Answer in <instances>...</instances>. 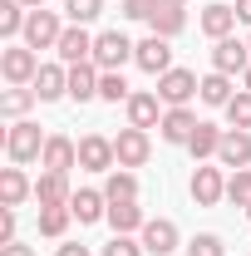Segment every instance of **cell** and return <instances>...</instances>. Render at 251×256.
I'll use <instances>...</instances> for the list:
<instances>
[{
	"label": "cell",
	"instance_id": "cell-1",
	"mask_svg": "<svg viewBox=\"0 0 251 256\" xmlns=\"http://www.w3.org/2000/svg\"><path fill=\"white\" fill-rule=\"evenodd\" d=\"M44 143H50V133H40V124H30V118H15L10 124V133H5V153H10V162L15 168H25V162L44 158Z\"/></svg>",
	"mask_w": 251,
	"mask_h": 256
},
{
	"label": "cell",
	"instance_id": "cell-2",
	"mask_svg": "<svg viewBox=\"0 0 251 256\" xmlns=\"http://www.w3.org/2000/svg\"><path fill=\"white\" fill-rule=\"evenodd\" d=\"M133 54H138V44H133L128 34H118V30L94 34V64H98V69H124Z\"/></svg>",
	"mask_w": 251,
	"mask_h": 256
},
{
	"label": "cell",
	"instance_id": "cell-3",
	"mask_svg": "<svg viewBox=\"0 0 251 256\" xmlns=\"http://www.w3.org/2000/svg\"><path fill=\"white\" fill-rule=\"evenodd\" d=\"M0 74H5V84H34L40 54L30 44H10V50H0Z\"/></svg>",
	"mask_w": 251,
	"mask_h": 256
},
{
	"label": "cell",
	"instance_id": "cell-4",
	"mask_svg": "<svg viewBox=\"0 0 251 256\" xmlns=\"http://www.w3.org/2000/svg\"><path fill=\"white\" fill-rule=\"evenodd\" d=\"M212 69L217 74H246L251 69V44L226 34V40H212Z\"/></svg>",
	"mask_w": 251,
	"mask_h": 256
},
{
	"label": "cell",
	"instance_id": "cell-5",
	"mask_svg": "<svg viewBox=\"0 0 251 256\" xmlns=\"http://www.w3.org/2000/svg\"><path fill=\"white\" fill-rule=\"evenodd\" d=\"M197 89H202V79H197L192 69H178V64H172V69L158 79V98H162L168 108H182V104H188Z\"/></svg>",
	"mask_w": 251,
	"mask_h": 256
},
{
	"label": "cell",
	"instance_id": "cell-6",
	"mask_svg": "<svg viewBox=\"0 0 251 256\" xmlns=\"http://www.w3.org/2000/svg\"><path fill=\"white\" fill-rule=\"evenodd\" d=\"M114 162H118L114 138H104V133H84L79 138V168L84 172H114Z\"/></svg>",
	"mask_w": 251,
	"mask_h": 256
},
{
	"label": "cell",
	"instance_id": "cell-7",
	"mask_svg": "<svg viewBox=\"0 0 251 256\" xmlns=\"http://www.w3.org/2000/svg\"><path fill=\"white\" fill-rule=\"evenodd\" d=\"M133 64H138L143 74L162 79V74L172 69V40H162V34H148V40H138V54H133Z\"/></svg>",
	"mask_w": 251,
	"mask_h": 256
},
{
	"label": "cell",
	"instance_id": "cell-8",
	"mask_svg": "<svg viewBox=\"0 0 251 256\" xmlns=\"http://www.w3.org/2000/svg\"><path fill=\"white\" fill-rule=\"evenodd\" d=\"M60 34H64V25H60L54 10H30V20H25V44H30L34 54H40V50H54Z\"/></svg>",
	"mask_w": 251,
	"mask_h": 256
},
{
	"label": "cell",
	"instance_id": "cell-9",
	"mask_svg": "<svg viewBox=\"0 0 251 256\" xmlns=\"http://www.w3.org/2000/svg\"><path fill=\"white\" fill-rule=\"evenodd\" d=\"M138 242H143L148 256H172L182 236H178V222H172V217H148V226L138 232Z\"/></svg>",
	"mask_w": 251,
	"mask_h": 256
},
{
	"label": "cell",
	"instance_id": "cell-10",
	"mask_svg": "<svg viewBox=\"0 0 251 256\" xmlns=\"http://www.w3.org/2000/svg\"><path fill=\"white\" fill-rule=\"evenodd\" d=\"M114 153H118V168H143L148 153H153V138H148V128H133L128 124L118 138H114Z\"/></svg>",
	"mask_w": 251,
	"mask_h": 256
},
{
	"label": "cell",
	"instance_id": "cell-11",
	"mask_svg": "<svg viewBox=\"0 0 251 256\" xmlns=\"http://www.w3.org/2000/svg\"><path fill=\"white\" fill-rule=\"evenodd\" d=\"M188 192H192V202H197V207H217L222 197H226V178H222V168L197 162V172H192Z\"/></svg>",
	"mask_w": 251,
	"mask_h": 256
},
{
	"label": "cell",
	"instance_id": "cell-12",
	"mask_svg": "<svg viewBox=\"0 0 251 256\" xmlns=\"http://www.w3.org/2000/svg\"><path fill=\"white\" fill-rule=\"evenodd\" d=\"M54 54H60V64H89L94 60V34H89V25H64Z\"/></svg>",
	"mask_w": 251,
	"mask_h": 256
},
{
	"label": "cell",
	"instance_id": "cell-13",
	"mask_svg": "<svg viewBox=\"0 0 251 256\" xmlns=\"http://www.w3.org/2000/svg\"><path fill=\"white\" fill-rule=\"evenodd\" d=\"M197 124H202V118H197L188 104H182V108H168V114H162L158 133H162V143H172V148H188V138L197 133Z\"/></svg>",
	"mask_w": 251,
	"mask_h": 256
},
{
	"label": "cell",
	"instance_id": "cell-14",
	"mask_svg": "<svg viewBox=\"0 0 251 256\" xmlns=\"http://www.w3.org/2000/svg\"><path fill=\"white\" fill-rule=\"evenodd\" d=\"M69 212H74L79 226L104 222V217H108V197H104V188H79L74 197H69Z\"/></svg>",
	"mask_w": 251,
	"mask_h": 256
},
{
	"label": "cell",
	"instance_id": "cell-15",
	"mask_svg": "<svg viewBox=\"0 0 251 256\" xmlns=\"http://www.w3.org/2000/svg\"><path fill=\"white\" fill-rule=\"evenodd\" d=\"M217 162L222 168H251V128H226L222 133V148H217Z\"/></svg>",
	"mask_w": 251,
	"mask_h": 256
},
{
	"label": "cell",
	"instance_id": "cell-16",
	"mask_svg": "<svg viewBox=\"0 0 251 256\" xmlns=\"http://www.w3.org/2000/svg\"><path fill=\"white\" fill-rule=\"evenodd\" d=\"M40 168H44V172H69V168H79V143H74V138H64V133H50Z\"/></svg>",
	"mask_w": 251,
	"mask_h": 256
},
{
	"label": "cell",
	"instance_id": "cell-17",
	"mask_svg": "<svg viewBox=\"0 0 251 256\" xmlns=\"http://www.w3.org/2000/svg\"><path fill=\"white\" fill-rule=\"evenodd\" d=\"M30 89L40 94V104H54V98H64V94H69V64H40V74H34Z\"/></svg>",
	"mask_w": 251,
	"mask_h": 256
},
{
	"label": "cell",
	"instance_id": "cell-18",
	"mask_svg": "<svg viewBox=\"0 0 251 256\" xmlns=\"http://www.w3.org/2000/svg\"><path fill=\"white\" fill-rule=\"evenodd\" d=\"M148 30H153V34H162V40H178V34L188 30V10H182L178 0H162L153 15H148Z\"/></svg>",
	"mask_w": 251,
	"mask_h": 256
},
{
	"label": "cell",
	"instance_id": "cell-19",
	"mask_svg": "<svg viewBox=\"0 0 251 256\" xmlns=\"http://www.w3.org/2000/svg\"><path fill=\"white\" fill-rule=\"evenodd\" d=\"M69 172H40L34 178V202L40 207H69Z\"/></svg>",
	"mask_w": 251,
	"mask_h": 256
},
{
	"label": "cell",
	"instance_id": "cell-20",
	"mask_svg": "<svg viewBox=\"0 0 251 256\" xmlns=\"http://www.w3.org/2000/svg\"><path fill=\"white\" fill-rule=\"evenodd\" d=\"M124 108H128V124H133V128H158V124H162V98L148 94V89H138Z\"/></svg>",
	"mask_w": 251,
	"mask_h": 256
},
{
	"label": "cell",
	"instance_id": "cell-21",
	"mask_svg": "<svg viewBox=\"0 0 251 256\" xmlns=\"http://www.w3.org/2000/svg\"><path fill=\"white\" fill-rule=\"evenodd\" d=\"M197 25H202V34H207V40H226V34L236 30V5H207V10H202V15H197Z\"/></svg>",
	"mask_w": 251,
	"mask_h": 256
},
{
	"label": "cell",
	"instance_id": "cell-22",
	"mask_svg": "<svg viewBox=\"0 0 251 256\" xmlns=\"http://www.w3.org/2000/svg\"><path fill=\"white\" fill-rule=\"evenodd\" d=\"M98 74H104V69H98L94 60L89 64H69V98H74V104L98 98Z\"/></svg>",
	"mask_w": 251,
	"mask_h": 256
},
{
	"label": "cell",
	"instance_id": "cell-23",
	"mask_svg": "<svg viewBox=\"0 0 251 256\" xmlns=\"http://www.w3.org/2000/svg\"><path fill=\"white\" fill-rule=\"evenodd\" d=\"M104 222L114 226V236H133V232L148 226V217H143L138 202H108V217H104Z\"/></svg>",
	"mask_w": 251,
	"mask_h": 256
},
{
	"label": "cell",
	"instance_id": "cell-24",
	"mask_svg": "<svg viewBox=\"0 0 251 256\" xmlns=\"http://www.w3.org/2000/svg\"><path fill=\"white\" fill-rule=\"evenodd\" d=\"M25 197H34V182L20 168H0V207H20Z\"/></svg>",
	"mask_w": 251,
	"mask_h": 256
},
{
	"label": "cell",
	"instance_id": "cell-25",
	"mask_svg": "<svg viewBox=\"0 0 251 256\" xmlns=\"http://www.w3.org/2000/svg\"><path fill=\"white\" fill-rule=\"evenodd\" d=\"M104 197L108 202H138V172L133 168H114L104 178Z\"/></svg>",
	"mask_w": 251,
	"mask_h": 256
},
{
	"label": "cell",
	"instance_id": "cell-26",
	"mask_svg": "<svg viewBox=\"0 0 251 256\" xmlns=\"http://www.w3.org/2000/svg\"><path fill=\"white\" fill-rule=\"evenodd\" d=\"M197 98H202V104H207V108H226V104H232V74H217V69H212V74H202V89H197Z\"/></svg>",
	"mask_w": 251,
	"mask_h": 256
},
{
	"label": "cell",
	"instance_id": "cell-27",
	"mask_svg": "<svg viewBox=\"0 0 251 256\" xmlns=\"http://www.w3.org/2000/svg\"><path fill=\"white\" fill-rule=\"evenodd\" d=\"M222 133H226V128H217V124H197V133L188 138V153H192L197 162L217 158V148H222Z\"/></svg>",
	"mask_w": 251,
	"mask_h": 256
},
{
	"label": "cell",
	"instance_id": "cell-28",
	"mask_svg": "<svg viewBox=\"0 0 251 256\" xmlns=\"http://www.w3.org/2000/svg\"><path fill=\"white\" fill-rule=\"evenodd\" d=\"M30 104H40V94H34V89L10 84V89L0 94V114H5V118H20V114H30Z\"/></svg>",
	"mask_w": 251,
	"mask_h": 256
},
{
	"label": "cell",
	"instance_id": "cell-29",
	"mask_svg": "<svg viewBox=\"0 0 251 256\" xmlns=\"http://www.w3.org/2000/svg\"><path fill=\"white\" fill-rule=\"evenodd\" d=\"M98 98H104V104H128V98H133L124 69H104V74H98Z\"/></svg>",
	"mask_w": 251,
	"mask_h": 256
},
{
	"label": "cell",
	"instance_id": "cell-30",
	"mask_svg": "<svg viewBox=\"0 0 251 256\" xmlns=\"http://www.w3.org/2000/svg\"><path fill=\"white\" fill-rule=\"evenodd\" d=\"M25 20H30V10H25L20 0H0V34H5V40L25 34Z\"/></svg>",
	"mask_w": 251,
	"mask_h": 256
},
{
	"label": "cell",
	"instance_id": "cell-31",
	"mask_svg": "<svg viewBox=\"0 0 251 256\" xmlns=\"http://www.w3.org/2000/svg\"><path fill=\"white\" fill-rule=\"evenodd\" d=\"M69 222H74L69 207H40V236H54L60 242L64 232H69Z\"/></svg>",
	"mask_w": 251,
	"mask_h": 256
},
{
	"label": "cell",
	"instance_id": "cell-32",
	"mask_svg": "<svg viewBox=\"0 0 251 256\" xmlns=\"http://www.w3.org/2000/svg\"><path fill=\"white\" fill-rule=\"evenodd\" d=\"M64 15H69V25H94L104 15V0H64Z\"/></svg>",
	"mask_w": 251,
	"mask_h": 256
},
{
	"label": "cell",
	"instance_id": "cell-33",
	"mask_svg": "<svg viewBox=\"0 0 251 256\" xmlns=\"http://www.w3.org/2000/svg\"><path fill=\"white\" fill-rule=\"evenodd\" d=\"M226 202H236V207H251V168H236V172L226 178Z\"/></svg>",
	"mask_w": 251,
	"mask_h": 256
},
{
	"label": "cell",
	"instance_id": "cell-34",
	"mask_svg": "<svg viewBox=\"0 0 251 256\" xmlns=\"http://www.w3.org/2000/svg\"><path fill=\"white\" fill-rule=\"evenodd\" d=\"M226 124L232 128H251V94L246 89H236V98L226 104Z\"/></svg>",
	"mask_w": 251,
	"mask_h": 256
},
{
	"label": "cell",
	"instance_id": "cell-35",
	"mask_svg": "<svg viewBox=\"0 0 251 256\" xmlns=\"http://www.w3.org/2000/svg\"><path fill=\"white\" fill-rule=\"evenodd\" d=\"M188 256H226V242H222L217 232H202V236L188 242Z\"/></svg>",
	"mask_w": 251,
	"mask_h": 256
},
{
	"label": "cell",
	"instance_id": "cell-36",
	"mask_svg": "<svg viewBox=\"0 0 251 256\" xmlns=\"http://www.w3.org/2000/svg\"><path fill=\"white\" fill-rule=\"evenodd\" d=\"M104 256H148V252H143V242H133V236H114V242L104 246Z\"/></svg>",
	"mask_w": 251,
	"mask_h": 256
},
{
	"label": "cell",
	"instance_id": "cell-37",
	"mask_svg": "<svg viewBox=\"0 0 251 256\" xmlns=\"http://www.w3.org/2000/svg\"><path fill=\"white\" fill-rule=\"evenodd\" d=\"M158 5H162V0H124V15L128 20H148Z\"/></svg>",
	"mask_w": 251,
	"mask_h": 256
},
{
	"label": "cell",
	"instance_id": "cell-38",
	"mask_svg": "<svg viewBox=\"0 0 251 256\" xmlns=\"http://www.w3.org/2000/svg\"><path fill=\"white\" fill-rule=\"evenodd\" d=\"M54 256H89V246H79V242H64Z\"/></svg>",
	"mask_w": 251,
	"mask_h": 256
},
{
	"label": "cell",
	"instance_id": "cell-39",
	"mask_svg": "<svg viewBox=\"0 0 251 256\" xmlns=\"http://www.w3.org/2000/svg\"><path fill=\"white\" fill-rule=\"evenodd\" d=\"M0 256H34V246H20V242H10V246H0Z\"/></svg>",
	"mask_w": 251,
	"mask_h": 256
},
{
	"label": "cell",
	"instance_id": "cell-40",
	"mask_svg": "<svg viewBox=\"0 0 251 256\" xmlns=\"http://www.w3.org/2000/svg\"><path fill=\"white\" fill-rule=\"evenodd\" d=\"M236 20H242V25H251V0H236Z\"/></svg>",
	"mask_w": 251,
	"mask_h": 256
},
{
	"label": "cell",
	"instance_id": "cell-41",
	"mask_svg": "<svg viewBox=\"0 0 251 256\" xmlns=\"http://www.w3.org/2000/svg\"><path fill=\"white\" fill-rule=\"evenodd\" d=\"M20 5H25V10H44V0H20Z\"/></svg>",
	"mask_w": 251,
	"mask_h": 256
},
{
	"label": "cell",
	"instance_id": "cell-42",
	"mask_svg": "<svg viewBox=\"0 0 251 256\" xmlns=\"http://www.w3.org/2000/svg\"><path fill=\"white\" fill-rule=\"evenodd\" d=\"M242 89H246V94H251V69H246V74H242Z\"/></svg>",
	"mask_w": 251,
	"mask_h": 256
},
{
	"label": "cell",
	"instance_id": "cell-43",
	"mask_svg": "<svg viewBox=\"0 0 251 256\" xmlns=\"http://www.w3.org/2000/svg\"><path fill=\"white\" fill-rule=\"evenodd\" d=\"M178 5H188V0H178Z\"/></svg>",
	"mask_w": 251,
	"mask_h": 256
},
{
	"label": "cell",
	"instance_id": "cell-44",
	"mask_svg": "<svg viewBox=\"0 0 251 256\" xmlns=\"http://www.w3.org/2000/svg\"><path fill=\"white\" fill-rule=\"evenodd\" d=\"M246 217H251V207H246Z\"/></svg>",
	"mask_w": 251,
	"mask_h": 256
},
{
	"label": "cell",
	"instance_id": "cell-45",
	"mask_svg": "<svg viewBox=\"0 0 251 256\" xmlns=\"http://www.w3.org/2000/svg\"><path fill=\"white\" fill-rule=\"evenodd\" d=\"M246 44H251V34H246Z\"/></svg>",
	"mask_w": 251,
	"mask_h": 256
}]
</instances>
